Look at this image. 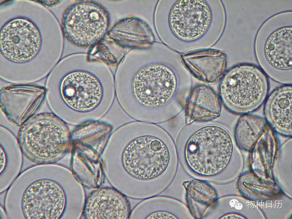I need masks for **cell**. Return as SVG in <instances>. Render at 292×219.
<instances>
[{"mask_svg":"<svg viewBox=\"0 0 292 219\" xmlns=\"http://www.w3.org/2000/svg\"><path fill=\"white\" fill-rule=\"evenodd\" d=\"M221 219H246L244 216L236 213H228L219 218Z\"/></svg>","mask_w":292,"mask_h":219,"instance_id":"7402d4cb","label":"cell"},{"mask_svg":"<svg viewBox=\"0 0 292 219\" xmlns=\"http://www.w3.org/2000/svg\"><path fill=\"white\" fill-rule=\"evenodd\" d=\"M264 103V119L267 124L276 133L291 137L292 85H283L275 88L267 96Z\"/></svg>","mask_w":292,"mask_h":219,"instance_id":"4fadbf2b","label":"cell"},{"mask_svg":"<svg viewBox=\"0 0 292 219\" xmlns=\"http://www.w3.org/2000/svg\"><path fill=\"white\" fill-rule=\"evenodd\" d=\"M221 111V102L211 86L200 85L193 89L187 102L186 121H207L219 117Z\"/></svg>","mask_w":292,"mask_h":219,"instance_id":"e0dca14e","label":"cell"},{"mask_svg":"<svg viewBox=\"0 0 292 219\" xmlns=\"http://www.w3.org/2000/svg\"><path fill=\"white\" fill-rule=\"evenodd\" d=\"M119 169L118 182L114 187L127 197L143 200L159 195L169 187L178 164L163 139L144 134L124 146Z\"/></svg>","mask_w":292,"mask_h":219,"instance_id":"6da1fadb","label":"cell"},{"mask_svg":"<svg viewBox=\"0 0 292 219\" xmlns=\"http://www.w3.org/2000/svg\"><path fill=\"white\" fill-rule=\"evenodd\" d=\"M237 187L244 197L253 201L269 200L282 193L275 179L261 180L250 170L240 176Z\"/></svg>","mask_w":292,"mask_h":219,"instance_id":"d6986e66","label":"cell"},{"mask_svg":"<svg viewBox=\"0 0 292 219\" xmlns=\"http://www.w3.org/2000/svg\"><path fill=\"white\" fill-rule=\"evenodd\" d=\"M254 52L266 75L283 85L292 83V12L268 18L255 38Z\"/></svg>","mask_w":292,"mask_h":219,"instance_id":"7a4b0ae2","label":"cell"},{"mask_svg":"<svg viewBox=\"0 0 292 219\" xmlns=\"http://www.w3.org/2000/svg\"><path fill=\"white\" fill-rule=\"evenodd\" d=\"M182 185L191 215L196 219L203 218L208 209L217 202V191L209 182L202 180H188L183 182Z\"/></svg>","mask_w":292,"mask_h":219,"instance_id":"ac0fdd59","label":"cell"},{"mask_svg":"<svg viewBox=\"0 0 292 219\" xmlns=\"http://www.w3.org/2000/svg\"><path fill=\"white\" fill-rule=\"evenodd\" d=\"M276 133L267 124L249 151L250 171L263 180L274 179L272 170L280 147Z\"/></svg>","mask_w":292,"mask_h":219,"instance_id":"5bb4252c","label":"cell"},{"mask_svg":"<svg viewBox=\"0 0 292 219\" xmlns=\"http://www.w3.org/2000/svg\"><path fill=\"white\" fill-rule=\"evenodd\" d=\"M127 197L114 187H99L86 197L83 216L86 219H128L131 210Z\"/></svg>","mask_w":292,"mask_h":219,"instance_id":"7c38bea8","label":"cell"},{"mask_svg":"<svg viewBox=\"0 0 292 219\" xmlns=\"http://www.w3.org/2000/svg\"><path fill=\"white\" fill-rule=\"evenodd\" d=\"M187 212L188 208L179 200L156 195L143 199L131 210L129 219H178L185 218Z\"/></svg>","mask_w":292,"mask_h":219,"instance_id":"2e32d148","label":"cell"},{"mask_svg":"<svg viewBox=\"0 0 292 219\" xmlns=\"http://www.w3.org/2000/svg\"><path fill=\"white\" fill-rule=\"evenodd\" d=\"M183 58L194 74L206 83L217 82L226 72L227 57L219 50L205 49L186 54Z\"/></svg>","mask_w":292,"mask_h":219,"instance_id":"9a60e30c","label":"cell"},{"mask_svg":"<svg viewBox=\"0 0 292 219\" xmlns=\"http://www.w3.org/2000/svg\"><path fill=\"white\" fill-rule=\"evenodd\" d=\"M7 163V157L6 153L3 149L2 145L0 146V174H2V172L5 170Z\"/></svg>","mask_w":292,"mask_h":219,"instance_id":"44dd1931","label":"cell"},{"mask_svg":"<svg viewBox=\"0 0 292 219\" xmlns=\"http://www.w3.org/2000/svg\"><path fill=\"white\" fill-rule=\"evenodd\" d=\"M59 92L64 103L78 112H88L100 104L103 95L102 84L90 72L77 70L67 74L61 80Z\"/></svg>","mask_w":292,"mask_h":219,"instance_id":"8fae6325","label":"cell"},{"mask_svg":"<svg viewBox=\"0 0 292 219\" xmlns=\"http://www.w3.org/2000/svg\"><path fill=\"white\" fill-rule=\"evenodd\" d=\"M18 143L24 155L32 163L51 164L68 152L71 133L67 124L53 113L34 115L19 128Z\"/></svg>","mask_w":292,"mask_h":219,"instance_id":"3957f363","label":"cell"},{"mask_svg":"<svg viewBox=\"0 0 292 219\" xmlns=\"http://www.w3.org/2000/svg\"><path fill=\"white\" fill-rule=\"evenodd\" d=\"M268 77L258 66L237 65L225 72L219 85L221 103L231 112L249 114L264 103L269 89Z\"/></svg>","mask_w":292,"mask_h":219,"instance_id":"5b68a950","label":"cell"},{"mask_svg":"<svg viewBox=\"0 0 292 219\" xmlns=\"http://www.w3.org/2000/svg\"><path fill=\"white\" fill-rule=\"evenodd\" d=\"M62 25L64 35L70 42L78 46L88 47L99 41L106 34L110 17L100 4L83 1L66 9Z\"/></svg>","mask_w":292,"mask_h":219,"instance_id":"8992f818","label":"cell"},{"mask_svg":"<svg viewBox=\"0 0 292 219\" xmlns=\"http://www.w3.org/2000/svg\"><path fill=\"white\" fill-rule=\"evenodd\" d=\"M214 13L208 1L177 0L171 7L168 23L172 34L185 42L198 41L208 34L213 26Z\"/></svg>","mask_w":292,"mask_h":219,"instance_id":"ba28073f","label":"cell"},{"mask_svg":"<svg viewBox=\"0 0 292 219\" xmlns=\"http://www.w3.org/2000/svg\"><path fill=\"white\" fill-rule=\"evenodd\" d=\"M267 125L265 119L258 115L242 114L234 129V138L238 147L249 151Z\"/></svg>","mask_w":292,"mask_h":219,"instance_id":"ffe728a7","label":"cell"},{"mask_svg":"<svg viewBox=\"0 0 292 219\" xmlns=\"http://www.w3.org/2000/svg\"><path fill=\"white\" fill-rule=\"evenodd\" d=\"M177 85V76L170 67L161 64H152L136 72L132 80L131 91L141 106L156 109L172 99Z\"/></svg>","mask_w":292,"mask_h":219,"instance_id":"52a82bcc","label":"cell"},{"mask_svg":"<svg viewBox=\"0 0 292 219\" xmlns=\"http://www.w3.org/2000/svg\"><path fill=\"white\" fill-rule=\"evenodd\" d=\"M67 203L66 192L58 182L41 179L26 187L21 204L27 219H59L64 214Z\"/></svg>","mask_w":292,"mask_h":219,"instance_id":"9c48e42d","label":"cell"},{"mask_svg":"<svg viewBox=\"0 0 292 219\" xmlns=\"http://www.w3.org/2000/svg\"><path fill=\"white\" fill-rule=\"evenodd\" d=\"M42 44L39 30L32 21L23 17L10 20L1 27L0 50L8 61L29 62L38 55Z\"/></svg>","mask_w":292,"mask_h":219,"instance_id":"30bf717a","label":"cell"},{"mask_svg":"<svg viewBox=\"0 0 292 219\" xmlns=\"http://www.w3.org/2000/svg\"><path fill=\"white\" fill-rule=\"evenodd\" d=\"M234 153L230 133L223 127L208 125L195 131L187 140L184 157L186 166L202 177L217 175L226 169Z\"/></svg>","mask_w":292,"mask_h":219,"instance_id":"277c9868","label":"cell"}]
</instances>
